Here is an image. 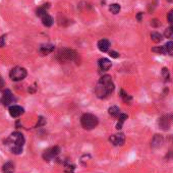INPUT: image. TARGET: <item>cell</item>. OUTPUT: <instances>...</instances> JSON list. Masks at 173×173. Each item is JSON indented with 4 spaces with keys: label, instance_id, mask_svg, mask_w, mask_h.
I'll list each match as a JSON object with an SVG mask.
<instances>
[{
    "label": "cell",
    "instance_id": "obj_1",
    "mask_svg": "<svg viewBox=\"0 0 173 173\" xmlns=\"http://www.w3.org/2000/svg\"><path fill=\"white\" fill-rule=\"evenodd\" d=\"M113 90H114V84H113L112 77L110 76H103L99 80V82H98L95 89V93L98 98L103 99V98L109 96L113 92Z\"/></svg>",
    "mask_w": 173,
    "mask_h": 173
},
{
    "label": "cell",
    "instance_id": "obj_2",
    "mask_svg": "<svg viewBox=\"0 0 173 173\" xmlns=\"http://www.w3.org/2000/svg\"><path fill=\"white\" fill-rule=\"evenodd\" d=\"M6 147L9 149L11 153L15 155L21 154L23 149V145H25V137H23L22 133L15 131L7 137L5 140Z\"/></svg>",
    "mask_w": 173,
    "mask_h": 173
},
{
    "label": "cell",
    "instance_id": "obj_3",
    "mask_svg": "<svg viewBox=\"0 0 173 173\" xmlns=\"http://www.w3.org/2000/svg\"><path fill=\"white\" fill-rule=\"evenodd\" d=\"M98 122H99V121H98V118L91 113H85L84 115L81 117L82 126L85 129H88V131L95 128L98 125Z\"/></svg>",
    "mask_w": 173,
    "mask_h": 173
},
{
    "label": "cell",
    "instance_id": "obj_4",
    "mask_svg": "<svg viewBox=\"0 0 173 173\" xmlns=\"http://www.w3.org/2000/svg\"><path fill=\"white\" fill-rule=\"evenodd\" d=\"M27 72L26 68L21 67V66H17V67H14L10 70L9 77L13 82H19V81H22L27 77Z\"/></svg>",
    "mask_w": 173,
    "mask_h": 173
},
{
    "label": "cell",
    "instance_id": "obj_5",
    "mask_svg": "<svg viewBox=\"0 0 173 173\" xmlns=\"http://www.w3.org/2000/svg\"><path fill=\"white\" fill-rule=\"evenodd\" d=\"M77 57V53L74 52L73 50L70 49H63L60 50L59 53H58V58L61 61H70V60H74Z\"/></svg>",
    "mask_w": 173,
    "mask_h": 173
},
{
    "label": "cell",
    "instance_id": "obj_6",
    "mask_svg": "<svg viewBox=\"0 0 173 173\" xmlns=\"http://www.w3.org/2000/svg\"><path fill=\"white\" fill-rule=\"evenodd\" d=\"M59 153H60L59 147H52L44 152L43 158H44V160H46V161H51L52 159L56 158V157L59 155Z\"/></svg>",
    "mask_w": 173,
    "mask_h": 173
},
{
    "label": "cell",
    "instance_id": "obj_7",
    "mask_svg": "<svg viewBox=\"0 0 173 173\" xmlns=\"http://www.w3.org/2000/svg\"><path fill=\"white\" fill-rule=\"evenodd\" d=\"M109 141L113 146H122L125 141V136L123 133H116L109 137Z\"/></svg>",
    "mask_w": 173,
    "mask_h": 173
},
{
    "label": "cell",
    "instance_id": "obj_8",
    "mask_svg": "<svg viewBox=\"0 0 173 173\" xmlns=\"http://www.w3.org/2000/svg\"><path fill=\"white\" fill-rule=\"evenodd\" d=\"M13 100H14V98H13L12 94H11V92L9 91V90H5V91L3 92V96L1 98L2 104L4 106H8L12 103Z\"/></svg>",
    "mask_w": 173,
    "mask_h": 173
},
{
    "label": "cell",
    "instance_id": "obj_9",
    "mask_svg": "<svg viewBox=\"0 0 173 173\" xmlns=\"http://www.w3.org/2000/svg\"><path fill=\"white\" fill-rule=\"evenodd\" d=\"M9 114L11 117H18L21 116L22 114H23V108L21 107V106H17V105H13L11 106L9 108Z\"/></svg>",
    "mask_w": 173,
    "mask_h": 173
},
{
    "label": "cell",
    "instance_id": "obj_10",
    "mask_svg": "<svg viewBox=\"0 0 173 173\" xmlns=\"http://www.w3.org/2000/svg\"><path fill=\"white\" fill-rule=\"evenodd\" d=\"M54 45L52 44H46V45H42L40 48H39V52L41 53V55H48L49 53L53 52L54 51Z\"/></svg>",
    "mask_w": 173,
    "mask_h": 173
},
{
    "label": "cell",
    "instance_id": "obj_11",
    "mask_svg": "<svg viewBox=\"0 0 173 173\" xmlns=\"http://www.w3.org/2000/svg\"><path fill=\"white\" fill-rule=\"evenodd\" d=\"M111 61L107 58H102V59L99 60V67L101 70H103V72H107V70L110 69L111 67Z\"/></svg>",
    "mask_w": 173,
    "mask_h": 173
},
{
    "label": "cell",
    "instance_id": "obj_12",
    "mask_svg": "<svg viewBox=\"0 0 173 173\" xmlns=\"http://www.w3.org/2000/svg\"><path fill=\"white\" fill-rule=\"evenodd\" d=\"M162 144H163V137L159 136V135H156L154 137H153V140L151 141V146L152 148H159L162 146Z\"/></svg>",
    "mask_w": 173,
    "mask_h": 173
},
{
    "label": "cell",
    "instance_id": "obj_13",
    "mask_svg": "<svg viewBox=\"0 0 173 173\" xmlns=\"http://www.w3.org/2000/svg\"><path fill=\"white\" fill-rule=\"evenodd\" d=\"M109 46H110V43L106 39H103V40H100L98 42V48H99L101 52H107L109 49Z\"/></svg>",
    "mask_w": 173,
    "mask_h": 173
},
{
    "label": "cell",
    "instance_id": "obj_14",
    "mask_svg": "<svg viewBox=\"0 0 173 173\" xmlns=\"http://www.w3.org/2000/svg\"><path fill=\"white\" fill-rule=\"evenodd\" d=\"M159 125L161 128L163 129H168L169 127H170V119H169V117H162L160 120H159Z\"/></svg>",
    "mask_w": 173,
    "mask_h": 173
},
{
    "label": "cell",
    "instance_id": "obj_15",
    "mask_svg": "<svg viewBox=\"0 0 173 173\" xmlns=\"http://www.w3.org/2000/svg\"><path fill=\"white\" fill-rule=\"evenodd\" d=\"M3 173H13L14 172V164L12 162H6L2 166Z\"/></svg>",
    "mask_w": 173,
    "mask_h": 173
},
{
    "label": "cell",
    "instance_id": "obj_16",
    "mask_svg": "<svg viewBox=\"0 0 173 173\" xmlns=\"http://www.w3.org/2000/svg\"><path fill=\"white\" fill-rule=\"evenodd\" d=\"M41 18H42L43 25H44L45 27H51V26L53 25V18L51 17L48 13L45 14V15H43V17H42Z\"/></svg>",
    "mask_w": 173,
    "mask_h": 173
},
{
    "label": "cell",
    "instance_id": "obj_17",
    "mask_svg": "<svg viewBox=\"0 0 173 173\" xmlns=\"http://www.w3.org/2000/svg\"><path fill=\"white\" fill-rule=\"evenodd\" d=\"M108 113L113 117H118L120 115V110L117 106H112L108 109Z\"/></svg>",
    "mask_w": 173,
    "mask_h": 173
},
{
    "label": "cell",
    "instance_id": "obj_18",
    "mask_svg": "<svg viewBox=\"0 0 173 173\" xmlns=\"http://www.w3.org/2000/svg\"><path fill=\"white\" fill-rule=\"evenodd\" d=\"M118 117H119V121H118V123L116 124V128L117 129H121V128H122L123 122L127 119V115H126V114H124V113H120V115Z\"/></svg>",
    "mask_w": 173,
    "mask_h": 173
},
{
    "label": "cell",
    "instance_id": "obj_19",
    "mask_svg": "<svg viewBox=\"0 0 173 173\" xmlns=\"http://www.w3.org/2000/svg\"><path fill=\"white\" fill-rule=\"evenodd\" d=\"M151 39H152V41L153 42H155V43H159L162 41V35H161L160 33H157V32H154V33H152L151 34Z\"/></svg>",
    "mask_w": 173,
    "mask_h": 173
},
{
    "label": "cell",
    "instance_id": "obj_20",
    "mask_svg": "<svg viewBox=\"0 0 173 173\" xmlns=\"http://www.w3.org/2000/svg\"><path fill=\"white\" fill-rule=\"evenodd\" d=\"M109 10L110 12L113 13V14H117L120 11V5L117 4V3H114V4H111L109 7Z\"/></svg>",
    "mask_w": 173,
    "mask_h": 173
},
{
    "label": "cell",
    "instance_id": "obj_21",
    "mask_svg": "<svg viewBox=\"0 0 173 173\" xmlns=\"http://www.w3.org/2000/svg\"><path fill=\"white\" fill-rule=\"evenodd\" d=\"M120 97L122 98L123 101L126 102V103H127V102H131V99H132V98L129 96L126 92H124V90H121V91H120Z\"/></svg>",
    "mask_w": 173,
    "mask_h": 173
},
{
    "label": "cell",
    "instance_id": "obj_22",
    "mask_svg": "<svg viewBox=\"0 0 173 173\" xmlns=\"http://www.w3.org/2000/svg\"><path fill=\"white\" fill-rule=\"evenodd\" d=\"M74 168H76V166H74L73 164L68 162L67 164H65L64 171H65V173H73L74 172Z\"/></svg>",
    "mask_w": 173,
    "mask_h": 173
},
{
    "label": "cell",
    "instance_id": "obj_23",
    "mask_svg": "<svg viewBox=\"0 0 173 173\" xmlns=\"http://www.w3.org/2000/svg\"><path fill=\"white\" fill-rule=\"evenodd\" d=\"M164 36L166 38H168V39H173V26L169 27L168 29L165 30Z\"/></svg>",
    "mask_w": 173,
    "mask_h": 173
},
{
    "label": "cell",
    "instance_id": "obj_24",
    "mask_svg": "<svg viewBox=\"0 0 173 173\" xmlns=\"http://www.w3.org/2000/svg\"><path fill=\"white\" fill-rule=\"evenodd\" d=\"M153 52H156V53H159V54H167V51L166 48L164 46H161V47H156V48H153L152 49Z\"/></svg>",
    "mask_w": 173,
    "mask_h": 173
},
{
    "label": "cell",
    "instance_id": "obj_25",
    "mask_svg": "<svg viewBox=\"0 0 173 173\" xmlns=\"http://www.w3.org/2000/svg\"><path fill=\"white\" fill-rule=\"evenodd\" d=\"M164 47L166 48V51H167V54H171L173 52V42L170 41L168 42L167 44H165Z\"/></svg>",
    "mask_w": 173,
    "mask_h": 173
},
{
    "label": "cell",
    "instance_id": "obj_26",
    "mask_svg": "<svg viewBox=\"0 0 173 173\" xmlns=\"http://www.w3.org/2000/svg\"><path fill=\"white\" fill-rule=\"evenodd\" d=\"M162 76H163L165 81H168L169 80V72H168V69L166 67H164L162 69Z\"/></svg>",
    "mask_w": 173,
    "mask_h": 173
},
{
    "label": "cell",
    "instance_id": "obj_27",
    "mask_svg": "<svg viewBox=\"0 0 173 173\" xmlns=\"http://www.w3.org/2000/svg\"><path fill=\"white\" fill-rule=\"evenodd\" d=\"M5 42H6V35H2V36L0 37V48L5 46Z\"/></svg>",
    "mask_w": 173,
    "mask_h": 173
},
{
    "label": "cell",
    "instance_id": "obj_28",
    "mask_svg": "<svg viewBox=\"0 0 173 173\" xmlns=\"http://www.w3.org/2000/svg\"><path fill=\"white\" fill-rule=\"evenodd\" d=\"M167 19L168 22L171 23V26H173V10H170L167 14Z\"/></svg>",
    "mask_w": 173,
    "mask_h": 173
},
{
    "label": "cell",
    "instance_id": "obj_29",
    "mask_svg": "<svg viewBox=\"0 0 173 173\" xmlns=\"http://www.w3.org/2000/svg\"><path fill=\"white\" fill-rule=\"evenodd\" d=\"M109 55L111 56L112 58H118L119 57V53H117L116 51H110Z\"/></svg>",
    "mask_w": 173,
    "mask_h": 173
},
{
    "label": "cell",
    "instance_id": "obj_30",
    "mask_svg": "<svg viewBox=\"0 0 173 173\" xmlns=\"http://www.w3.org/2000/svg\"><path fill=\"white\" fill-rule=\"evenodd\" d=\"M4 86V81L2 77H0V90H2V88Z\"/></svg>",
    "mask_w": 173,
    "mask_h": 173
},
{
    "label": "cell",
    "instance_id": "obj_31",
    "mask_svg": "<svg viewBox=\"0 0 173 173\" xmlns=\"http://www.w3.org/2000/svg\"><path fill=\"white\" fill-rule=\"evenodd\" d=\"M158 22V21H157V19H154V21H153V22H151V25H152V26H154V27H156V26H159L160 23H159V22Z\"/></svg>",
    "mask_w": 173,
    "mask_h": 173
},
{
    "label": "cell",
    "instance_id": "obj_32",
    "mask_svg": "<svg viewBox=\"0 0 173 173\" xmlns=\"http://www.w3.org/2000/svg\"><path fill=\"white\" fill-rule=\"evenodd\" d=\"M141 12H139V14H137V19L141 21Z\"/></svg>",
    "mask_w": 173,
    "mask_h": 173
},
{
    "label": "cell",
    "instance_id": "obj_33",
    "mask_svg": "<svg viewBox=\"0 0 173 173\" xmlns=\"http://www.w3.org/2000/svg\"><path fill=\"white\" fill-rule=\"evenodd\" d=\"M168 1H172V0H168Z\"/></svg>",
    "mask_w": 173,
    "mask_h": 173
}]
</instances>
